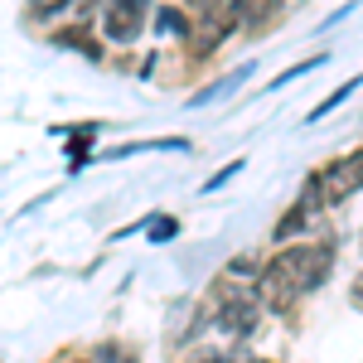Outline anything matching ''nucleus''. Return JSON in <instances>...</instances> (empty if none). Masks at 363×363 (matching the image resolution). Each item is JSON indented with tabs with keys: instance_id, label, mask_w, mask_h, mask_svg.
<instances>
[{
	"instance_id": "f257e3e1",
	"label": "nucleus",
	"mask_w": 363,
	"mask_h": 363,
	"mask_svg": "<svg viewBox=\"0 0 363 363\" xmlns=\"http://www.w3.org/2000/svg\"><path fill=\"white\" fill-rule=\"evenodd\" d=\"M335 272V252L330 247H286L277 252V262L267 267V291L272 296H306Z\"/></svg>"
},
{
	"instance_id": "f03ea898",
	"label": "nucleus",
	"mask_w": 363,
	"mask_h": 363,
	"mask_svg": "<svg viewBox=\"0 0 363 363\" xmlns=\"http://www.w3.org/2000/svg\"><path fill=\"white\" fill-rule=\"evenodd\" d=\"M150 5H155V0H102V34H107L112 44H121V49L136 44V34L150 25L145 15H155Z\"/></svg>"
},
{
	"instance_id": "7ed1b4c3",
	"label": "nucleus",
	"mask_w": 363,
	"mask_h": 363,
	"mask_svg": "<svg viewBox=\"0 0 363 363\" xmlns=\"http://www.w3.org/2000/svg\"><path fill=\"white\" fill-rule=\"evenodd\" d=\"M213 301H218V325H223L228 335H252V330H257V301H252V291L228 296L223 281H218V286H213Z\"/></svg>"
},
{
	"instance_id": "20e7f679",
	"label": "nucleus",
	"mask_w": 363,
	"mask_h": 363,
	"mask_svg": "<svg viewBox=\"0 0 363 363\" xmlns=\"http://www.w3.org/2000/svg\"><path fill=\"white\" fill-rule=\"evenodd\" d=\"M320 174H325V199H330V203H344L354 189H363V150L339 155L335 165H325Z\"/></svg>"
},
{
	"instance_id": "39448f33",
	"label": "nucleus",
	"mask_w": 363,
	"mask_h": 363,
	"mask_svg": "<svg viewBox=\"0 0 363 363\" xmlns=\"http://www.w3.org/2000/svg\"><path fill=\"white\" fill-rule=\"evenodd\" d=\"M150 29H155L160 39H179V34H189V15H184L179 5H155V15H150Z\"/></svg>"
},
{
	"instance_id": "423d86ee",
	"label": "nucleus",
	"mask_w": 363,
	"mask_h": 363,
	"mask_svg": "<svg viewBox=\"0 0 363 363\" xmlns=\"http://www.w3.org/2000/svg\"><path fill=\"white\" fill-rule=\"evenodd\" d=\"M252 78V63H242L238 73H228V78H218V83H208V87H199L194 92V102L189 107H203V102H213V97H223V92H238V87Z\"/></svg>"
},
{
	"instance_id": "0eeeda50",
	"label": "nucleus",
	"mask_w": 363,
	"mask_h": 363,
	"mask_svg": "<svg viewBox=\"0 0 363 363\" xmlns=\"http://www.w3.org/2000/svg\"><path fill=\"white\" fill-rule=\"evenodd\" d=\"M136 150H189V140H184V136H169V140H136V145H112V150H102V160H126V155H136Z\"/></svg>"
},
{
	"instance_id": "6e6552de",
	"label": "nucleus",
	"mask_w": 363,
	"mask_h": 363,
	"mask_svg": "<svg viewBox=\"0 0 363 363\" xmlns=\"http://www.w3.org/2000/svg\"><path fill=\"white\" fill-rule=\"evenodd\" d=\"M363 83V73H354V78H349V83H339L335 92H330V97H325V102H315V107H310L306 112V121H320V116H330L339 107V102H344V97H354V87Z\"/></svg>"
},
{
	"instance_id": "1a4fd4ad",
	"label": "nucleus",
	"mask_w": 363,
	"mask_h": 363,
	"mask_svg": "<svg viewBox=\"0 0 363 363\" xmlns=\"http://www.w3.org/2000/svg\"><path fill=\"white\" fill-rule=\"evenodd\" d=\"M54 44H63V49H78V54H87L92 63L102 58V49L87 39V25H83V29H63V34H54Z\"/></svg>"
},
{
	"instance_id": "9d476101",
	"label": "nucleus",
	"mask_w": 363,
	"mask_h": 363,
	"mask_svg": "<svg viewBox=\"0 0 363 363\" xmlns=\"http://www.w3.org/2000/svg\"><path fill=\"white\" fill-rule=\"evenodd\" d=\"M320 63H330V58H325V54H315V58H306V63H296V68H286L277 83H272V92H277V87H286V83H296V78H306V73H315Z\"/></svg>"
},
{
	"instance_id": "9b49d317",
	"label": "nucleus",
	"mask_w": 363,
	"mask_h": 363,
	"mask_svg": "<svg viewBox=\"0 0 363 363\" xmlns=\"http://www.w3.org/2000/svg\"><path fill=\"white\" fill-rule=\"evenodd\" d=\"M145 233H150V242H169V238L179 233V218H169V213H155Z\"/></svg>"
},
{
	"instance_id": "f8f14e48",
	"label": "nucleus",
	"mask_w": 363,
	"mask_h": 363,
	"mask_svg": "<svg viewBox=\"0 0 363 363\" xmlns=\"http://www.w3.org/2000/svg\"><path fill=\"white\" fill-rule=\"evenodd\" d=\"M238 174H242V155H238V160H228V165L218 169L213 179H203V194H213V189H223L228 179H238Z\"/></svg>"
},
{
	"instance_id": "ddd939ff",
	"label": "nucleus",
	"mask_w": 363,
	"mask_h": 363,
	"mask_svg": "<svg viewBox=\"0 0 363 363\" xmlns=\"http://www.w3.org/2000/svg\"><path fill=\"white\" fill-rule=\"evenodd\" d=\"M184 363H238L233 354H223V349H199V354H189Z\"/></svg>"
},
{
	"instance_id": "4468645a",
	"label": "nucleus",
	"mask_w": 363,
	"mask_h": 363,
	"mask_svg": "<svg viewBox=\"0 0 363 363\" xmlns=\"http://www.w3.org/2000/svg\"><path fill=\"white\" fill-rule=\"evenodd\" d=\"M354 301H359V306H363V281H359V286H354Z\"/></svg>"
},
{
	"instance_id": "2eb2a0df",
	"label": "nucleus",
	"mask_w": 363,
	"mask_h": 363,
	"mask_svg": "<svg viewBox=\"0 0 363 363\" xmlns=\"http://www.w3.org/2000/svg\"><path fill=\"white\" fill-rule=\"evenodd\" d=\"M247 363H267V359H247Z\"/></svg>"
},
{
	"instance_id": "dca6fc26",
	"label": "nucleus",
	"mask_w": 363,
	"mask_h": 363,
	"mask_svg": "<svg viewBox=\"0 0 363 363\" xmlns=\"http://www.w3.org/2000/svg\"><path fill=\"white\" fill-rule=\"evenodd\" d=\"M267 5H272V0H267Z\"/></svg>"
}]
</instances>
